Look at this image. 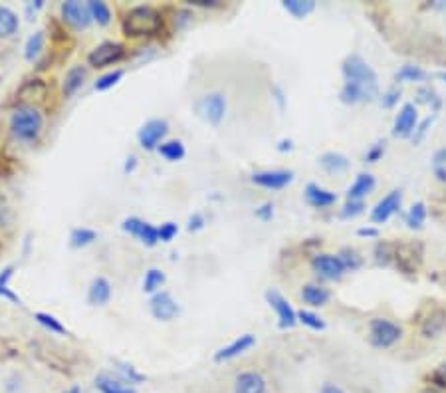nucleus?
Returning a JSON list of instances; mask_svg holds the SVG:
<instances>
[{"label":"nucleus","instance_id":"f257e3e1","mask_svg":"<svg viewBox=\"0 0 446 393\" xmlns=\"http://www.w3.org/2000/svg\"><path fill=\"white\" fill-rule=\"evenodd\" d=\"M346 83L341 90V99L346 103H359L377 96V74L361 56L353 54L343 62Z\"/></svg>","mask_w":446,"mask_h":393},{"label":"nucleus","instance_id":"f03ea898","mask_svg":"<svg viewBox=\"0 0 446 393\" xmlns=\"http://www.w3.org/2000/svg\"><path fill=\"white\" fill-rule=\"evenodd\" d=\"M121 28L127 38L155 36L163 28V18L153 6H135L125 14L123 22H121Z\"/></svg>","mask_w":446,"mask_h":393},{"label":"nucleus","instance_id":"7ed1b4c3","mask_svg":"<svg viewBox=\"0 0 446 393\" xmlns=\"http://www.w3.org/2000/svg\"><path fill=\"white\" fill-rule=\"evenodd\" d=\"M44 117L36 108H18L10 117V130L22 141H32L40 135Z\"/></svg>","mask_w":446,"mask_h":393},{"label":"nucleus","instance_id":"20e7f679","mask_svg":"<svg viewBox=\"0 0 446 393\" xmlns=\"http://www.w3.org/2000/svg\"><path fill=\"white\" fill-rule=\"evenodd\" d=\"M403 336V330L389 322V320H383V318H375L371 322V344L375 347H391L393 344H396Z\"/></svg>","mask_w":446,"mask_h":393},{"label":"nucleus","instance_id":"39448f33","mask_svg":"<svg viewBox=\"0 0 446 393\" xmlns=\"http://www.w3.org/2000/svg\"><path fill=\"white\" fill-rule=\"evenodd\" d=\"M149 310H151L155 320L171 322V320H175V318L179 316L181 308H179L177 300L171 296V292L159 290L157 294L151 296V300H149Z\"/></svg>","mask_w":446,"mask_h":393},{"label":"nucleus","instance_id":"423d86ee","mask_svg":"<svg viewBox=\"0 0 446 393\" xmlns=\"http://www.w3.org/2000/svg\"><path fill=\"white\" fill-rule=\"evenodd\" d=\"M195 110L202 119H206L213 125H218L224 119V114H226V99L220 94H211V96H204V98L198 99L195 103Z\"/></svg>","mask_w":446,"mask_h":393},{"label":"nucleus","instance_id":"0eeeda50","mask_svg":"<svg viewBox=\"0 0 446 393\" xmlns=\"http://www.w3.org/2000/svg\"><path fill=\"white\" fill-rule=\"evenodd\" d=\"M125 56V48L117 42H103L89 52L87 56V64L92 68H105L119 62Z\"/></svg>","mask_w":446,"mask_h":393},{"label":"nucleus","instance_id":"6e6552de","mask_svg":"<svg viewBox=\"0 0 446 393\" xmlns=\"http://www.w3.org/2000/svg\"><path fill=\"white\" fill-rule=\"evenodd\" d=\"M167 133H169V123L165 119H149L137 133V141L145 151H153V149L159 148L161 139Z\"/></svg>","mask_w":446,"mask_h":393},{"label":"nucleus","instance_id":"1a4fd4ad","mask_svg":"<svg viewBox=\"0 0 446 393\" xmlns=\"http://www.w3.org/2000/svg\"><path fill=\"white\" fill-rule=\"evenodd\" d=\"M62 18L70 26H74L76 30H85L94 22L87 4L78 2V0H67V2L62 4Z\"/></svg>","mask_w":446,"mask_h":393},{"label":"nucleus","instance_id":"9d476101","mask_svg":"<svg viewBox=\"0 0 446 393\" xmlns=\"http://www.w3.org/2000/svg\"><path fill=\"white\" fill-rule=\"evenodd\" d=\"M121 229L125 230V232H129L135 239H139L143 245L155 246L159 243V229H155L153 225L141 221L139 216H129V219H125L123 225H121Z\"/></svg>","mask_w":446,"mask_h":393},{"label":"nucleus","instance_id":"9b49d317","mask_svg":"<svg viewBox=\"0 0 446 393\" xmlns=\"http://www.w3.org/2000/svg\"><path fill=\"white\" fill-rule=\"evenodd\" d=\"M266 300L270 304V308H274L278 314V324L280 328H294L297 322V314L294 312V308L290 306V302L276 290H268L266 292Z\"/></svg>","mask_w":446,"mask_h":393},{"label":"nucleus","instance_id":"f8f14e48","mask_svg":"<svg viewBox=\"0 0 446 393\" xmlns=\"http://www.w3.org/2000/svg\"><path fill=\"white\" fill-rule=\"evenodd\" d=\"M314 270L321 276V279L328 280H337L341 279V274L346 272V266L339 256H333V254H317L314 261Z\"/></svg>","mask_w":446,"mask_h":393},{"label":"nucleus","instance_id":"ddd939ff","mask_svg":"<svg viewBox=\"0 0 446 393\" xmlns=\"http://www.w3.org/2000/svg\"><path fill=\"white\" fill-rule=\"evenodd\" d=\"M294 179V173L292 171H260V173H254L252 175V183H256L258 187H264V189H284L286 185H290Z\"/></svg>","mask_w":446,"mask_h":393},{"label":"nucleus","instance_id":"4468645a","mask_svg":"<svg viewBox=\"0 0 446 393\" xmlns=\"http://www.w3.org/2000/svg\"><path fill=\"white\" fill-rule=\"evenodd\" d=\"M254 345H256V338H254L252 334H244V336L236 338L232 344L220 347L215 354V361L234 360V358H238V356H242L244 352H248L250 347H254Z\"/></svg>","mask_w":446,"mask_h":393},{"label":"nucleus","instance_id":"2eb2a0df","mask_svg":"<svg viewBox=\"0 0 446 393\" xmlns=\"http://www.w3.org/2000/svg\"><path fill=\"white\" fill-rule=\"evenodd\" d=\"M96 390L99 393H137L131 383H127L125 379L114 376L109 372H101L96 377Z\"/></svg>","mask_w":446,"mask_h":393},{"label":"nucleus","instance_id":"dca6fc26","mask_svg":"<svg viewBox=\"0 0 446 393\" xmlns=\"http://www.w3.org/2000/svg\"><path fill=\"white\" fill-rule=\"evenodd\" d=\"M399 207H401V191H391L389 195L383 196L379 203L375 205V209L371 213V221L373 223H385L387 219H391L399 211Z\"/></svg>","mask_w":446,"mask_h":393},{"label":"nucleus","instance_id":"f3484780","mask_svg":"<svg viewBox=\"0 0 446 393\" xmlns=\"http://www.w3.org/2000/svg\"><path fill=\"white\" fill-rule=\"evenodd\" d=\"M234 393H266L264 377L258 372H242L234 379Z\"/></svg>","mask_w":446,"mask_h":393},{"label":"nucleus","instance_id":"a211bd4d","mask_svg":"<svg viewBox=\"0 0 446 393\" xmlns=\"http://www.w3.org/2000/svg\"><path fill=\"white\" fill-rule=\"evenodd\" d=\"M111 300V284L105 276H98L92 280L87 290V302L92 306H105Z\"/></svg>","mask_w":446,"mask_h":393},{"label":"nucleus","instance_id":"6ab92c4d","mask_svg":"<svg viewBox=\"0 0 446 393\" xmlns=\"http://www.w3.org/2000/svg\"><path fill=\"white\" fill-rule=\"evenodd\" d=\"M414 125H416V108L413 103H407V105H403V110L396 115L393 133L399 135V137H407V135L413 133Z\"/></svg>","mask_w":446,"mask_h":393},{"label":"nucleus","instance_id":"aec40b11","mask_svg":"<svg viewBox=\"0 0 446 393\" xmlns=\"http://www.w3.org/2000/svg\"><path fill=\"white\" fill-rule=\"evenodd\" d=\"M306 199L315 209H326V207H331L337 201V195L328 191V189H323V187H319V185H315V183H310L306 187Z\"/></svg>","mask_w":446,"mask_h":393},{"label":"nucleus","instance_id":"412c9836","mask_svg":"<svg viewBox=\"0 0 446 393\" xmlns=\"http://www.w3.org/2000/svg\"><path fill=\"white\" fill-rule=\"evenodd\" d=\"M375 189V177L373 175H369V173H361L355 183L349 187V191H347V196H349V201H361L365 195H369L371 191Z\"/></svg>","mask_w":446,"mask_h":393},{"label":"nucleus","instance_id":"4be33fe9","mask_svg":"<svg viewBox=\"0 0 446 393\" xmlns=\"http://www.w3.org/2000/svg\"><path fill=\"white\" fill-rule=\"evenodd\" d=\"M319 163H321V167H323L328 173H335V175L346 173L347 169H349L347 157L346 155H341V153H337V151H328V153H323V155L319 157Z\"/></svg>","mask_w":446,"mask_h":393},{"label":"nucleus","instance_id":"5701e85b","mask_svg":"<svg viewBox=\"0 0 446 393\" xmlns=\"http://www.w3.org/2000/svg\"><path fill=\"white\" fill-rule=\"evenodd\" d=\"M20 20L17 12L8 6H0V38H10L12 34L18 32Z\"/></svg>","mask_w":446,"mask_h":393},{"label":"nucleus","instance_id":"b1692460","mask_svg":"<svg viewBox=\"0 0 446 393\" xmlns=\"http://www.w3.org/2000/svg\"><path fill=\"white\" fill-rule=\"evenodd\" d=\"M85 82V68L82 66H74L70 68L66 74V80H64V96L72 98Z\"/></svg>","mask_w":446,"mask_h":393},{"label":"nucleus","instance_id":"393cba45","mask_svg":"<svg viewBox=\"0 0 446 393\" xmlns=\"http://www.w3.org/2000/svg\"><path fill=\"white\" fill-rule=\"evenodd\" d=\"M301 298H304V302H308L310 306H323V304H328V300H330V290L328 288H323V286H319V284H308V286H304V290H301Z\"/></svg>","mask_w":446,"mask_h":393},{"label":"nucleus","instance_id":"a878e982","mask_svg":"<svg viewBox=\"0 0 446 393\" xmlns=\"http://www.w3.org/2000/svg\"><path fill=\"white\" fill-rule=\"evenodd\" d=\"M446 328V312L434 310L423 324V334L427 338H438Z\"/></svg>","mask_w":446,"mask_h":393},{"label":"nucleus","instance_id":"bb28decb","mask_svg":"<svg viewBox=\"0 0 446 393\" xmlns=\"http://www.w3.org/2000/svg\"><path fill=\"white\" fill-rule=\"evenodd\" d=\"M157 151L161 153V157L167 159V161H171V163H175V161H181L182 157H184V145H182V141L179 139H171V141H167V143H161Z\"/></svg>","mask_w":446,"mask_h":393},{"label":"nucleus","instance_id":"cd10ccee","mask_svg":"<svg viewBox=\"0 0 446 393\" xmlns=\"http://www.w3.org/2000/svg\"><path fill=\"white\" fill-rule=\"evenodd\" d=\"M87 8H89V14H92V20L98 22L99 26H107L111 22V8L101 2V0H89L87 2Z\"/></svg>","mask_w":446,"mask_h":393},{"label":"nucleus","instance_id":"c85d7f7f","mask_svg":"<svg viewBox=\"0 0 446 393\" xmlns=\"http://www.w3.org/2000/svg\"><path fill=\"white\" fill-rule=\"evenodd\" d=\"M282 6L294 18H306L315 10L314 0H284Z\"/></svg>","mask_w":446,"mask_h":393},{"label":"nucleus","instance_id":"c756f323","mask_svg":"<svg viewBox=\"0 0 446 393\" xmlns=\"http://www.w3.org/2000/svg\"><path fill=\"white\" fill-rule=\"evenodd\" d=\"M165 272L159 270V268H149L145 272V279H143V290L147 294H157L159 288L165 284Z\"/></svg>","mask_w":446,"mask_h":393},{"label":"nucleus","instance_id":"7c9ffc66","mask_svg":"<svg viewBox=\"0 0 446 393\" xmlns=\"http://www.w3.org/2000/svg\"><path fill=\"white\" fill-rule=\"evenodd\" d=\"M34 320H36L40 326H44L46 330H50L52 334H60V336L67 334L66 326H64L56 316L48 314V312H36V314H34Z\"/></svg>","mask_w":446,"mask_h":393},{"label":"nucleus","instance_id":"2f4dec72","mask_svg":"<svg viewBox=\"0 0 446 393\" xmlns=\"http://www.w3.org/2000/svg\"><path fill=\"white\" fill-rule=\"evenodd\" d=\"M96 239H98V232H96V230L80 227V229L72 230V234H70V245L74 246V248H83V246L92 245Z\"/></svg>","mask_w":446,"mask_h":393},{"label":"nucleus","instance_id":"473e14b6","mask_svg":"<svg viewBox=\"0 0 446 393\" xmlns=\"http://www.w3.org/2000/svg\"><path fill=\"white\" fill-rule=\"evenodd\" d=\"M44 48V32L42 30H38V32H34L28 40H26V46H24V58L28 60V62H32L34 58H38V54L42 52Z\"/></svg>","mask_w":446,"mask_h":393},{"label":"nucleus","instance_id":"72a5a7b5","mask_svg":"<svg viewBox=\"0 0 446 393\" xmlns=\"http://www.w3.org/2000/svg\"><path fill=\"white\" fill-rule=\"evenodd\" d=\"M12 274H14V266H6V268L0 272V296L6 298V300H10V302H14V304H20L18 294H14V292L8 288V280L12 279Z\"/></svg>","mask_w":446,"mask_h":393},{"label":"nucleus","instance_id":"f704fd0d","mask_svg":"<svg viewBox=\"0 0 446 393\" xmlns=\"http://www.w3.org/2000/svg\"><path fill=\"white\" fill-rule=\"evenodd\" d=\"M432 173L434 177L440 181V183H446V148L438 149L432 157Z\"/></svg>","mask_w":446,"mask_h":393},{"label":"nucleus","instance_id":"c9c22d12","mask_svg":"<svg viewBox=\"0 0 446 393\" xmlns=\"http://www.w3.org/2000/svg\"><path fill=\"white\" fill-rule=\"evenodd\" d=\"M123 78V70H114V72H107L105 76H101L98 82L94 83V90L96 92H105L109 88H114L119 80Z\"/></svg>","mask_w":446,"mask_h":393},{"label":"nucleus","instance_id":"e433bc0d","mask_svg":"<svg viewBox=\"0 0 446 393\" xmlns=\"http://www.w3.org/2000/svg\"><path fill=\"white\" fill-rule=\"evenodd\" d=\"M425 216H427L425 205H423V203H416V205L411 207V211L407 214V223H409V227H413V229H421L423 223H425Z\"/></svg>","mask_w":446,"mask_h":393},{"label":"nucleus","instance_id":"4c0bfd02","mask_svg":"<svg viewBox=\"0 0 446 393\" xmlns=\"http://www.w3.org/2000/svg\"><path fill=\"white\" fill-rule=\"evenodd\" d=\"M425 72L421 70V68H416V66H405L399 74H396V80H401V82H421V80H425Z\"/></svg>","mask_w":446,"mask_h":393},{"label":"nucleus","instance_id":"58836bf2","mask_svg":"<svg viewBox=\"0 0 446 393\" xmlns=\"http://www.w3.org/2000/svg\"><path fill=\"white\" fill-rule=\"evenodd\" d=\"M117 372H119V377H121V379H125V381L131 383V385L143 381V376H141L133 365H129V363H117Z\"/></svg>","mask_w":446,"mask_h":393},{"label":"nucleus","instance_id":"ea45409f","mask_svg":"<svg viewBox=\"0 0 446 393\" xmlns=\"http://www.w3.org/2000/svg\"><path fill=\"white\" fill-rule=\"evenodd\" d=\"M297 320H299L304 326L312 328V330H323V328H326V322H323L319 316H315V314H312V312L308 310L297 312Z\"/></svg>","mask_w":446,"mask_h":393},{"label":"nucleus","instance_id":"a19ab883","mask_svg":"<svg viewBox=\"0 0 446 393\" xmlns=\"http://www.w3.org/2000/svg\"><path fill=\"white\" fill-rule=\"evenodd\" d=\"M177 232H179V227L175 223H163L159 227V241L161 243H171L177 236Z\"/></svg>","mask_w":446,"mask_h":393},{"label":"nucleus","instance_id":"79ce46f5","mask_svg":"<svg viewBox=\"0 0 446 393\" xmlns=\"http://www.w3.org/2000/svg\"><path fill=\"white\" fill-rule=\"evenodd\" d=\"M339 259H341V262H343L346 270L347 268H351V270H353V268H357V266H359V262H361L355 250H343V252L339 254Z\"/></svg>","mask_w":446,"mask_h":393},{"label":"nucleus","instance_id":"37998d69","mask_svg":"<svg viewBox=\"0 0 446 393\" xmlns=\"http://www.w3.org/2000/svg\"><path fill=\"white\" fill-rule=\"evenodd\" d=\"M363 211V203L361 201H349L346 205V209L341 211L343 216H355V214H359Z\"/></svg>","mask_w":446,"mask_h":393},{"label":"nucleus","instance_id":"c03bdc74","mask_svg":"<svg viewBox=\"0 0 446 393\" xmlns=\"http://www.w3.org/2000/svg\"><path fill=\"white\" fill-rule=\"evenodd\" d=\"M204 227V216L200 213H195L191 219H189V227L187 229L191 230V232H197Z\"/></svg>","mask_w":446,"mask_h":393},{"label":"nucleus","instance_id":"a18cd8bd","mask_svg":"<svg viewBox=\"0 0 446 393\" xmlns=\"http://www.w3.org/2000/svg\"><path fill=\"white\" fill-rule=\"evenodd\" d=\"M256 216L262 219V221H270L274 216V205L272 203H264L260 209H256Z\"/></svg>","mask_w":446,"mask_h":393},{"label":"nucleus","instance_id":"49530a36","mask_svg":"<svg viewBox=\"0 0 446 393\" xmlns=\"http://www.w3.org/2000/svg\"><path fill=\"white\" fill-rule=\"evenodd\" d=\"M381 155H383V145H375V148H371L367 151L365 159H367L369 163H375V161H379Z\"/></svg>","mask_w":446,"mask_h":393},{"label":"nucleus","instance_id":"de8ad7c7","mask_svg":"<svg viewBox=\"0 0 446 393\" xmlns=\"http://www.w3.org/2000/svg\"><path fill=\"white\" fill-rule=\"evenodd\" d=\"M399 96H401V90H391V92L385 96V99H383V105H385V108H391L396 99H399Z\"/></svg>","mask_w":446,"mask_h":393},{"label":"nucleus","instance_id":"09e8293b","mask_svg":"<svg viewBox=\"0 0 446 393\" xmlns=\"http://www.w3.org/2000/svg\"><path fill=\"white\" fill-rule=\"evenodd\" d=\"M44 6V0H36V2H28V6H26V14L28 17H32V12L36 14L40 8Z\"/></svg>","mask_w":446,"mask_h":393},{"label":"nucleus","instance_id":"8fccbe9b","mask_svg":"<svg viewBox=\"0 0 446 393\" xmlns=\"http://www.w3.org/2000/svg\"><path fill=\"white\" fill-rule=\"evenodd\" d=\"M191 4H195V6H202V8H216V6H220L216 0H195V2H191Z\"/></svg>","mask_w":446,"mask_h":393},{"label":"nucleus","instance_id":"3c124183","mask_svg":"<svg viewBox=\"0 0 446 393\" xmlns=\"http://www.w3.org/2000/svg\"><path fill=\"white\" fill-rule=\"evenodd\" d=\"M434 379L438 381L440 387H446V365H443V367L434 374Z\"/></svg>","mask_w":446,"mask_h":393},{"label":"nucleus","instance_id":"603ef678","mask_svg":"<svg viewBox=\"0 0 446 393\" xmlns=\"http://www.w3.org/2000/svg\"><path fill=\"white\" fill-rule=\"evenodd\" d=\"M319 393H343L341 387H337V385H333V383H326L323 387H321V392Z\"/></svg>","mask_w":446,"mask_h":393},{"label":"nucleus","instance_id":"864d4df0","mask_svg":"<svg viewBox=\"0 0 446 393\" xmlns=\"http://www.w3.org/2000/svg\"><path fill=\"white\" fill-rule=\"evenodd\" d=\"M135 167H137V159H135V157H129V159H127V163H125V167H123V169H125V173H133V171H135Z\"/></svg>","mask_w":446,"mask_h":393},{"label":"nucleus","instance_id":"5fc2aeb1","mask_svg":"<svg viewBox=\"0 0 446 393\" xmlns=\"http://www.w3.org/2000/svg\"><path fill=\"white\" fill-rule=\"evenodd\" d=\"M8 225V211L0 205V227H6Z\"/></svg>","mask_w":446,"mask_h":393},{"label":"nucleus","instance_id":"6e6d98bb","mask_svg":"<svg viewBox=\"0 0 446 393\" xmlns=\"http://www.w3.org/2000/svg\"><path fill=\"white\" fill-rule=\"evenodd\" d=\"M359 236H377V230L375 229H359L357 232Z\"/></svg>","mask_w":446,"mask_h":393},{"label":"nucleus","instance_id":"4d7b16f0","mask_svg":"<svg viewBox=\"0 0 446 393\" xmlns=\"http://www.w3.org/2000/svg\"><path fill=\"white\" fill-rule=\"evenodd\" d=\"M280 151H286V149H288V151H290V149H292V141H290V139H288V141H286V139H284V141H282L280 143Z\"/></svg>","mask_w":446,"mask_h":393},{"label":"nucleus","instance_id":"13d9d810","mask_svg":"<svg viewBox=\"0 0 446 393\" xmlns=\"http://www.w3.org/2000/svg\"><path fill=\"white\" fill-rule=\"evenodd\" d=\"M64 393H82V387H80V385H72V387H70V390H66Z\"/></svg>","mask_w":446,"mask_h":393},{"label":"nucleus","instance_id":"bf43d9fd","mask_svg":"<svg viewBox=\"0 0 446 393\" xmlns=\"http://www.w3.org/2000/svg\"><path fill=\"white\" fill-rule=\"evenodd\" d=\"M421 393H440V392H436V390H425V392Z\"/></svg>","mask_w":446,"mask_h":393},{"label":"nucleus","instance_id":"052dcab7","mask_svg":"<svg viewBox=\"0 0 446 393\" xmlns=\"http://www.w3.org/2000/svg\"><path fill=\"white\" fill-rule=\"evenodd\" d=\"M443 80H445V82H446V74H443Z\"/></svg>","mask_w":446,"mask_h":393}]
</instances>
